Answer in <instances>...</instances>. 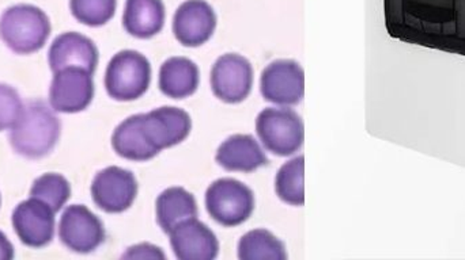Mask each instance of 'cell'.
Returning <instances> with one entry per match:
<instances>
[{"mask_svg": "<svg viewBox=\"0 0 465 260\" xmlns=\"http://www.w3.org/2000/svg\"><path fill=\"white\" fill-rule=\"evenodd\" d=\"M388 34L465 57V0H384Z\"/></svg>", "mask_w": 465, "mask_h": 260, "instance_id": "cell-1", "label": "cell"}, {"mask_svg": "<svg viewBox=\"0 0 465 260\" xmlns=\"http://www.w3.org/2000/svg\"><path fill=\"white\" fill-rule=\"evenodd\" d=\"M10 130L14 152L22 158L37 160L54 149L62 134V124L54 109L37 101L25 106L21 117Z\"/></svg>", "mask_w": 465, "mask_h": 260, "instance_id": "cell-2", "label": "cell"}, {"mask_svg": "<svg viewBox=\"0 0 465 260\" xmlns=\"http://www.w3.org/2000/svg\"><path fill=\"white\" fill-rule=\"evenodd\" d=\"M51 30V19L37 5H14L0 15V38L16 54H32L43 49Z\"/></svg>", "mask_w": 465, "mask_h": 260, "instance_id": "cell-3", "label": "cell"}, {"mask_svg": "<svg viewBox=\"0 0 465 260\" xmlns=\"http://www.w3.org/2000/svg\"><path fill=\"white\" fill-rule=\"evenodd\" d=\"M152 82V65L141 52H119L106 67L105 89L112 100L131 102L146 94Z\"/></svg>", "mask_w": 465, "mask_h": 260, "instance_id": "cell-4", "label": "cell"}, {"mask_svg": "<svg viewBox=\"0 0 465 260\" xmlns=\"http://www.w3.org/2000/svg\"><path fill=\"white\" fill-rule=\"evenodd\" d=\"M256 133L265 149L278 156L298 152L305 140L302 120L289 108H267L260 111Z\"/></svg>", "mask_w": 465, "mask_h": 260, "instance_id": "cell-5", "label": "cell"}, {"mask_svg": "<svg viewBox=\"0 0 465 260\" xmlns=\"http://www.w3.org/2000/svg\"><path fill=\"white\" fill-rule=\"evenodd\" d=\"M206 209L220 226H241L253 213V191L232 178L215 180L206 191Z\"/></svg>", "mask_w": 465, "mask_h": 260, "instance_id": "cell-6", "label": "cell"}, {"mask_svg": "<svg viewBox=\"0 0 465 260\" xmlns=\"http://www.w3.org/2000/svg\"><path fill=\"white\" fill-rule=\"evenodd\" d=\"M92 198L105 213L130 209L138 196V180L130 169L111 166L97 172L92 182Z\"/></svg>", "mask_w": 465, "mask_h": 260, "instance_id": "cell-7", "label": "cell"}, {"mask_svg": "<svg viewBox=\"0 0 465 260\" xmlns=\"http://www.w3.org/2000/svg\"><path fill=\"white\" fill-rule=\"evenodd\" d=\"M59 239L73 253L90 254L105 242V228L89 207L71 205L60 217Z\"/></svg>", "mask_w": 465, "mask_h": 260, "instance_id": "cell-8", "label": "cell"}, {"mask_svg": "<svg viewBox=\"0 0 465 260\" xmlns=\"http://www.w3.org/2000/svg\"><path fill=\"white\" fill-rule=\"evenodd\" d=\"M260 91L275 105H298L305 95V72L294 60H275L262 72Z\"/></svg>", "mask_w": 465, "mask_h": 260, "instance_id": "cell-9", "label": "cell"}, {"mask_svg": "<svg viewBox=\"0 0 465 260\" xmlns=\"http://www.w3.org/2000/svg\"><path fill=\"white\" fill-rule=\"evenodd\" d=\"M94 98L93 73L81 68H64L54 72L49 87V105L57 113L75 114L86 111Z\"/></svg>", "mask_w": 465, "mask_h": 260, "instance_id": "cell-10", "label": "cell"}, {"mask_svg": "<svg viewBox=\"0 0 465 260\" xmlns=\"http://www.w3.org/2000/svg\"><path fill=\"white\" fill-rule=\"evenodd\" d=\"M210 83L215 97L223 102H243L253 87V68L241 54H223L213 65Z\"/></svg>", "mask_w": 465, "mask_h": 260, "instance_id": "cell-11", "label": "cell"}, {"mask_svg": "<svg viewBox=\"0 0 465 260\" xmlns=\"http://www.w3.org/2000/svg\"><path fill=\"white\" fill-rule=\"evenodd\" d=\"M11 223L16 236L26 247H46L54 240V212L40 199L30 197L16 205Z\"/></svg>", "mask_w": 465, "mask_h": 260, "instance_id": "cell-12", "label": "cell"}, {"mask_svg": "<svg viewBox=\"0 0 465 260\" xmlns=\"http://www.w3.org/2000/svg\"><path fill=\"white\" fill-rule=\"evenodd\" d=\"M217 15L206 0H187L173 16V33L176 40L188 48H198L214 34Z\"/></svg>", "mask_w": 465, "mask_h": 260, "instance_id": "cell-13", "label": "cell"}, {"mask_svg": "<svg viewBox=\"0 0 465 260\" xmlns=\"http://www.w3.org/2000/svg\"><path fill=\"white\" fill-rule=\"evenodd\" d=\"M48 63L54 73L64 68H81L94 73L98 65V49L94 41L81 33H62L51 43Z\"/></svg>", "mask_w": 465, "mask_h": 260, "instance_id": "cell-14", "label": "cell"}, {"mask_svg": "<svg viewBox=\"0 0 465 260\" xmlns=\"http://www.w3.org/2000/svg\"><path fill=\"white\" fill-rule=\"evenodd\" d=\"M169 236L177 259L213 260L220 254V242L214 232L196 217L183 221Z\"/></svg>", "mask_w": 465, "mask_h": 260, "instance_id": "cell-15", "label": "cell"}, {"mask_svg": "<svg viewBox=\"0 0 465 260\" xmlns=\"http://www.w3.org/2000/svg\"><path fill=\"white\" fill-rule=\"evenodd\" d=\"M143 128L150 142L161 152L184 141L190 136L193 121L183 109L163 106L143 114Z\"/></svg>", "mask_w": 465, "mask_h": 260, "instance_id": "cell-16", "label": "cell"}, {"mask_svg": "<svg viewBox=\"0 0 465 260\" xmlns=\"http://www.w3.org/2000/svg\"><path fill=\"white\" fill-rule=\"evenodd\" d=\"M215 160L226 171L253 172L268 163L267 156L251 134H234L218 148Z\"/></svg>", "mask_w": 465, "mask_h": 260, "instance_id": "cell-17", "label": "cell"}, {"mask_svg": "<svg viewBox=\"0 0 465 260\" xmlns=\"http://www.w3.org/2000/svg\"><path fill=\"white\" fill-rule=\"evenodd\" d=\"M163 0H127L123 13L125 32L139 40L154 37L165 26Z\"/></svg>", "mask_w": 465, "mask_h": 260, "instance_id": "cell-18", "label": "cell"}, {"mask_svg": "<svg viewBox=\"0 0 465 260\" xmlns=\"http://www.w3.org/2000/svg\"><path fill=\"white\" fill-rule=\"evenodd\" d=\"M112 147L120 158L131 161L150 160L160 153L146 136L143 114L128 117L114 130Z\"/></svg>", "mask_w": 465, "mask_h": 260, "instance_id": "cell-19", "label": "cell"}, {"mask_svg": "<svg viewBox=\"0 0 465 260\" xmlns=\"http://www.w3.org/2000/svg\"><path fill=\"white\" fill-rule=\"evenodd\" d=\"M199 82L198 65L187 57H171L161 65L158 86L172 100H184L195 94Z\"/></svg>", "mask_w": 465, "mask_h": 260, "instance_id": "cell-20", "label": "cell"}, {"mask_svg": "<svg viewBox=\"0 0 465 260\" xmlns=\"http://www.w3.org/2000/svg\"><path fill=\"white\" fill-rule=\"evenodd\" d=\"M157 223L165 234H171L183 221L198 217V202L184 188H169L155 202Z\"/></svg>", "mask_w": 465, "mask_h": 260, "instance_id": "cell-21", "label": "cell"}, {"mask_svg": "<svg viewBox=\"0 0 465 260\" xmlns=\"http://www.w3.org/2000/svg\"><path fill=\"white\" fill-rule=\"evenodd\" d=\"M238 258L241 260H286L283 242L267 229H253L238 242Z\"/></svg>", "mask_w": 465, "mask_h": 260, "instance_id": "cell-22", "label": "cell"}, {"mask_svg": "<svg viewBox=\"0 0 465 260\" xmlns=\"http://www.w3.org/2000/svg\"><path fill=\"white\" fill-rule=\"evenodd\" d=\"M305 158L297 156L279 169L275 178L276 196L292 207L305 204Z\"/></svg>", "mask_w": 465, "mask_h": 260, "instance_id": "cell-23", "label": "cell"}, {"mask_svg": "<svg viewBox=\"0 0 465 260\" xmlns=\"http://www.w3.org/2000/svg\"><path fill=\"white\" fill-rule=\"evenodd\" d=\"M30 197L40 199L57 213L70 199L71 185L63 175L46 172L33 182Z\"/></svg>", "mask_w": 465, "mask_h": 260, "instance_id": "cell-24", "label": "cell"}, {"mask_svg": "<svg viewBox=\"0 0 465 260\" xmlns=\"http://www.w3.org/2000/svg\"><path fill=\"white\" fill-rule=\"evenodd\" d=\"M117 0H70L74 18L90 27L108 24L116 13Z\"/></svg>", "mask_w": 465, "mask_h": 260, "instance_id": "cell-25", "label": "cell"}, {"mask_svg": "<svg viewBox=\"0 0 465 260\" xmlns=\"http://www.w3.org/2000/svg\"><path fill=\"white\" fill-rule=\"evenodd\" d=\"M24 108L18 91L8 84L0 83V131L11 130Z\"/></svg>", "mask_w": 465, "mask_h": 260, "instance_id": "cell-26", "label": "cell"}, {"mask_svg": "<svg viewBox=\"0 0 465 260\" xmlns=\"http://www.w3.org/2000/svg\"><path fill=\"white\" fill-rule=\"evenodd\" d=\"M125 259H165V254L161 248L149 243H142V245L134 246L128 248L127 253L123 255Z\"/></svg>", "mask_w": 465, "mask_h": 260, "instance_id": "cell-27", "label": "cell"}, {"mask_svg": "<svg viewBox=\"0 0 465 260\" xmlns=\"http://www.w3.org/2000/svg\"><path fill=\"white\" fill-rule=\"evenodd\" d=\"M14 246L8 237L0 231V260H11L14 258Z\"/></svg>", "mask_w": 465, "mask_h": 260, "instance_id": "cell-28", "label": "cell"}, {"mask_svg": "<svg viewBox=\"0 0 465 260\" xmlns=\"http://www.w3.org/2000/svg\"><path fill=\"white\" fill-rule=\"evenodd\" d=\"M0 205H2V197H0Z\"/></svg>", "mask_w": 465, "mask_h": 260, "instance_id": "cell-29", "label": "cell"}]
</instances>
